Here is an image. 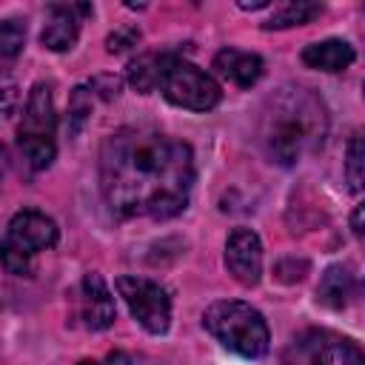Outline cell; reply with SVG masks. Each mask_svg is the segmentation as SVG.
Segmentation results:
<instances>
[{"instance_id":"6","label":"cell","mask_w":365,"mask_h":365,"mask_svg":"<svg viewBox=\"0 0 365 365\" xmlns=\"http://www.w3.org/2000/svg\"><path fill=\"white\" fill-rule=\"evenodd\" d=\"M157 88L171 106L188 108V111H211L222 100V88L208 71L197 68L194 63L171 51H165Z\"/></svg>"},{"instance_id":"2","label":"cell","mask_w":365,"mask_h":365,"mask_svg":"<svg viewBox=\"0 0 365 365\" xmlns=\"http://www.w3.org/2000/svg\"><path fill=\"white\" fill-rule=\"evenodd\" d=\"M328 134L325 103L302 86L277 88L259 117V140L268 157L279 165H294L322 148Z\"/></svg>"},{"instance_id":"21","label":"cell","mask_w":365,"mask_h":365,"mask_svg":"<svg viewBox=\"0 0 365 365\" xmlns=\"http://www.w3.org/2000/svg\"><path fill=\"white\" fill-rule=\"evenodd\" d=\"M137 40H140V31H137V29H128V31L111 34L106 43H108V51H125V48L137 46Z\"/></svg>"},{"instance_id":"9","label":"cell","mask_w":365,"mask_h":365,"mask_svg":"<svg viewBox=\"0 0 365 365\" xmlns=\"http://www.w3.org/2000/svg\"><path fill=\"white\" fill-rule=\"evenodd\" d=\"M74 317L88 331H106L114 325V319H117L114 297H111V291L100 274L91 271L80 279L77 297H74Z\"/></svg>"},{"instance_id":"1","label":"cell","mask_w":365,"mask_h":365,"mask_svg":"<svg viewBox=\"0 0 365 365\" xmlns=\"http://www.w3.org/2000/svg\"><path fill=\"white\" fill-rule=\"evenodd\" d=\"M194 188L191 145L157 128L125 125L100 148V191L117 217H177Z\"/></svg>"},{"instance_id":"8","label":"cell","mask_w":365,"mask_h":365,"mask_svg":"<svg viewBox=\"0 0 365 365\" xmlns=\"http://www.w3.org/2000/svg\"><path fill=\"white\" fill-rule=\"evenodd\" d=\"M114 288L123 297V302L128 305L131 317L148 334L160 336V334L168 331V325H171V297L160 282H154L148 277L123 274V277H117Z\"/></svg>"},{"instance_id":"16","label":"cell","mask_w":365,"mask_h":365,"mask_svg":"<svg viewBox=\"0 0 365 365\" xmlns=\"http://www.w3.org/2000/svg\"><path fill=\"white\" fill-rule=\"evenodd\" d=\"M163 60H165V51H163V54L148 51V54H140L137 60H131V63H128V83H131V88H137L140 94L157 91L160 71H163Z\"/></svg>"},{"instance_id":"19","label":"cell","mask_w":365,"mask_h":365,"mask_svg":"<svg viewBox=\"0 0 365 365\" xmlns=\"http://www.w3.org/2000/svg\"><path fill=\"white\" fill-rule=\"evenodd\" d=\"M91 91L86 88V86H77L74 91H71V97H68V131L71 134H77L83 125H86V120H88V114H91Z\"/></svg>"},{"instance_id":"7","label":"cell","mask_w":365,"mask_h":365,"mask_svg":"<svg viewBox=\"0 0 365 365\" xmlns=\"http://www.w3.org/2000/svg\"><path fill=\"white\" fill-rule=\"evenodd\" d=\"M282 365H365V359L354 339L325 328H308L291 339Z\"/></svg>"},{"instance_id":"22","label":"cell","mask_w":365,"mask_h":365,"mask_svg":"<svg viewBox=\"0 0 365 365\" xmlns=\"http://www.w3.org/2000/svg\"><path fill=\"white\" fill-rule=\"evenodd\" d=\"M80 365H131V359H128L123 351H111V354H106L103 359H83Z\"/></svg>"},{"instance_id":"15","label":"cell","mask_w":365,"mask_h":365,"mask_svg":"<svg viewBox=\"0 0 365 365\" xmlns=\"http://www.w3.org/2000/svg\"><path fill=\"white\" fill-rule=\"evenodd\" d=\"M322 6L311 3V0H288L279 9L271 11V17L262 23L265 29H291V26H305L314 17H319Z\"/></svg>"},{"instance_id":"11","label":"cell","mask_w":365,"mask_h":365,"mask_svg":"<svg viewBox=\"0 0 365 365\" xmlns=\"http://www.w3.org/2000/svg\"><path fill=\"white\" fill-rule=\"evenodd\" d=\"M91 6L74 3H51L46 11V23L40 31V43L48 51H68L80 37V14H88Z\"/></svg>"},{"instance_id":"20","label":"cell","mask_w":365,"mask_h":365,"mask_svg":"<svg viewBox=\"0 0 365 365\" xmlns=\"http://www.w3.org/2000/svg\"><path fill=\"white\" fill-rule=\"evenodd\" d=\"M17 103H20V91H17V86H14L11 80H3V77H0V123L9 120V117L14 114Z\"/></svg>"},{"instance_id":"25","label":"cell","mask_w":365,"mask_h":365,"mask_svg":"<svg viewBox=\"0 0 365 365\" xmlns=\"http://www.w3.org/2000/svg\"><path fill=\"white\" fill-rule=\"evenodd\" d=\"M268 0H257V3H240V9H268Z\"/></svg>"},{"instance_id":"23","label":"cell","mask_w":365,"mask_h":365,"mask_svg":"<svg viewBox=\"0 0 365 365\" xmlns=\"http://www.w3.org/2000/svg\"><path fill=\"white\" fill-rule=\"evenodd\" d=\"M351 231L354 237H362V205L354 208V217H351Z\"/></svg>"},{"instance_id":"18","label":"cell","mask_w":365,"mask_h":365,"mask_svg":"<svg viewBox=\"0 0 365 365\" xmlns=\"http://www.w3.org/2000/svg\"><path fill=\"white\" fill-rule=\"evenodd\" d=\"M345 180L348 188L354 194H359L362 188V134L354 131V137L348 140V151H345Z\"/></svg>"},{"instance_id":"13","label":"cell","mask_w":365,"mask_h":365,"mask_svg":"<svg viewBox=\"0 0 365 365\" xmlns=\"http://www.w3.org/2000/svg\"><path fill=\"white\" fill-rule=\"evenodd\" d=\"M354 46L345 43V40H319V43H311L302 48V63L308 68H317V71H328V74H336V71H345L351 63H354Z\"/></svg>"},{"instance_id":"24","label":"cell","mask_w":365,"mask_h":365,"mask_svg":"<svg viewBox=\"0 0 365 365\" xmlns=\"http://www.w3.org/2000/svg\"><path fill=\"white\" fill-rule=\"evenodd\" d=\"M6 171H9V154H6V148L0 145V182L6 180Z\"/></svg>"},{"instance_id":"5","label":"cell","mask_w":365,"mask_h":365,"mask_svg":"<svg viewBox=\"0 0 365 365\" xmlns=\"http://www.w3.org/2000/svg\"><path fill=\"white\" fill-rule=\"evenodd\" d=\"M57 114L51 88L46 83H34L23 108V120L17 125V145L31 171H43L51 165L57 154Z\"/></svg>"},{"instance_id":"17","label":"cell","mask_w":365,"mask_h":365,"mask_svg":"<svg viewBox=\"0 0 365 365\" xmlns=\"http://www.w3.org/2000/svg\"><path fill=\"white\" fill-rule=\"evenodd\" d=\"M26 46V23L17 17H9L0 23V77L17 63Z\"/></svg>"},{"instance_id":"14","label":"cell","mask_w":365,"mask_h":365,"mask_svg":"<svg viewBox=\"0 0 365 365\" xmlns=\"http://www.w3.org/2000/svg\"><path fill=\"white\" fill-rule=\"evenodd\" d=\"M354 294H356V277L351 274V268L342 265V262L328 265L322 279H319V285H317V299L322 305L334 308V311H342L351 302Z\"/></svg>"},{"instance_id":"12","label":"cell","mask_w":365,"mask_h":365,"mask_svg":"<svg viewBox=\"0 0 365 365\" xmlns=\"http://www.w3.org/2000/svg\"><path fill=\"white\" fill-rule=\"evenodd\" d=\"M211 68L225 77L228 83L240 86V88H251L259 77H262V57L254 51H242V48H222L214 54Z\"/></svg>"},{"instance_id":"4","label":"cell","mask_w":365,"mask_h":365,"mask_svg":"<svg viewBox=\"0 0 365 365\" xmlns=\"http://www.w3.org/2000/svg\"><path fill=\"white\" fill-rule=\"evenodd\" d=\"M60 231L51 217H46L37 208H23L17 211L3 237H0V262L9 274L14 277H29L34 271V257L40 251L54 248Z\"/></svg>"},{"instance_id":"10","label":"cell","mask_w":365,"mask_h":365,"mask_svg":"<svg viewBox=\"0 0 365 365\" xmlns=\"http://www.w3.org/2000/svg\"><path fill=\"white\" fill-rule=\"evenodd\" d=\"M225 268L245 288H251L262 279V242H259L257 231L234 228L228 234V240H225Z\"/></svg>"},{"instance_id":"3","label":"cell","mask_w":365,"mask_h":365,"mask_svg":"<svg viewBox=\"0 0 365 365\" xmlns=\"http://www.w3.org/2000/svg\"><path fill=\"white\" fill-rule=\"evenodd\" d=\"M202 328L231 354L242 359H262L271 345L265 317L242 299H217L202 314Z\"/></svg>"}]
</instances>
